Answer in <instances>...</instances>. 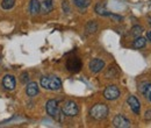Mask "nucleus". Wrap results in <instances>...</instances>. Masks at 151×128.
Listing matches in <instances>:
<instances>
[{
    "label": "nucleus",
    "instance_id": "f257e3e1",
    "mask_svg": "<svg viewBox=\"0 0 151 128\" xmlns=\"http://www.w3.org/2000/svg\"><path fill=\"white\" fill-rule=\"evenodd\" d=\"M41 86L44 88L45 90L56 91L62 88V82L55 76H44L41 78Z\"/></svg>",
    "mask_w": 151,
    "mask_h": 128
},
{
    "label": "nucleus",
    "instance_id": "f03ea898",
    "mask_svg": "<svg viewBox=\"0 0 151 128\" xmlns=\"http://www.w3.org/2000/svg\"><path fill=\"white\" fill-rule=\"evenodd\" d=\"M90 114L95 120H102L108 115V107L105 104H96L90 110Z\"/></svg>",
    "mask_w": 151,
    "mask_h": 128
},
{
    "label": "nucleus",
    "instance_id": "7ed1b4c3",
    "mask_svg": "<svg viewBox=\"0 0 151 128\" xmlns=\"http://www.w3.org/2000/svg\"><path fill=\"white\" fill-rule=\"evenodd\" d=\"M45 110H47V113H48L51 118H54V119H56V120H59V121L62 120L60 116H59L60 112L58 110V103H57V100L50 99V100L47 103V105H45Z\"/></svg>",
    "mask_w": 151,
    "mask_h": 128
},
{
    "label": "nucleus",
    "instance_id": "20e7f679",
    "mask_svg": "<svg viewBox=\"0 0 151 128\" xmlns=\"http://www.w3.org/2000/svg\"><path fill=\"white\" fill-rule=\"evenodd\" d=\"M62 113L66 116H76L79 113V107L75 101H66L62 107Z\"/></svg>",
    "mask_w": 151,
    "mask_h": 128
},
{
    "label": "nucleus",
    "instance_id": "39448f33",
    "mask_svg": "<svg viewBox=\"0 0 151 128\" xmlns=\"http://www.w3.org/2000/svg\"><path fill=\"white\" fill-rule=\"evenodd\" d=\"M66 69L72 73H77L81 70V61L78 57H70L66 61Z\"/></svg>",
    "mask_w": 151,
    "mask_h": 128
},
{
    "label": "nucleus",
    "instance_id": "423d86ee",
    "mask_svg": "<svg viewBox=\"0 0 151 128\" xmlns=\"http://www.w3.org/2000/svg\"><path fill=\"white\" fill-rule=\"evenodd\" d=\"M104 97L107 100H115L120 97V90L115 86V85H109L105 89L104 91Z\"/></svg>",
    "mask_w": 151,
    "mask_h": 128
},
{
    "label": "nucleus",
    "instance_id": "0eeeda50",
    "mask_svg": "<svg viewBox=\"0 0 151 128\" xmlns=\"http://www.w3.org/2000/svg\"><path fill=\"white\" fill-rule=\"evenodd\" d=\"M113 125L117 128H128V127H130L132 124H130V121H129L126 116L119 114V115H116V116L114 118Z\"/></svg>",
    "mask_w": 151,
    "mask_h": 128
},
{
    "label": "nucleus",
    "instance_id": "6e6552de",
    "mask_svg": "<svg viewBox=\"0 0 151 128\" xmlns=\"http://www.w3.org/2000/svg\"><path fill=\"white\" fill-rule=\"evenodd\" d=\"M2 85H4V88H5L6 90H8V91L14 90V89H15V85H17V80H15L14 76H12V74H6V76L4 77V79H2Z\"/></svg>",
    "mask_w": 151,
    "mask_h": 128
},
{
    "label": "nucleus",
    "instance_id": "1a4fd4ad",
    "mask_svg": "<svg viewBox=\"0 0 151 128\" xmlns=\"http://www.w3.org/2000/svg\"><path fill=\"white\" fill-rule=\"evenodd\" d=\"M88 67H90V70L92 71V72H100L104 68H105V62L102 61V59H100V58H94V59H92L91 62H90V64H88Z\"/></svg>",
    "mask_w": 151,
    "mask_h": 128
},
{
    "label": "nucleus",
    "instance_id": "9d476101",
    "mask_svg": "<svg viewBox=\"0 0 151 128\" xmlns=\"http://www.w3.org/2000/svg\"><path fill=\"white\" fill-rule=\"evenodd\" d=\"M127 104L129 105V107L132 108V111L135 114H139V111H141V104L138 101V99L134 95H129L128 99H127Z\"/></svg>",
    "mask_w": 151,
    "mask_h": 128
},
{
    "label": "nucleus",
    "instance_id": "9b49d317",
    "mask_svg": "<svg viewBox=\"0 0 151 128\" xmlns=\"http://www.w3.org/2000/svg\"><path fill=\"white\" fill-rule=\"evenodd\" d=\"M54 9V0H42L41 2V11L47 14Z\"/></svg>",
    "mask_w": 151,
    "mask_h": 128
},
{
    "label": "nucleus",
    "instance_id": "f8f14e48",
    "mask_svg": "<svg viewBox=\"0 0 151 128\" xmlns=\"http://www.w3.org/2000/svg\"><path fill=\"white\" fill-rule=\"evenodd\" d=\"M41 11V2L38 0H30L29 2V12L32 15H37Z\"/></svg>",
    "mask_w": 151,
    "mask_h": 128
},
{
    "label": "nucleus",
    "instance_id": "ddd939ff",
    "mask_svg": "<svg viewBox=\"0 0 151 128\" xmlns=\"http://www.w3.org/2000/svg\"><path fill=\"white\" fill-rule=\"evenodd\" d=\"M26 93H27V95H29V97H35L38 93L37 83H29V84H27Z\"/></svg>",
    "mask_w": 151,
    "mask_h": 128
},
{
    "label": "nucleus",
    "instance_id": "4468645a",
    "mask_svg": "<svg viewBox=\"0 0 151 128\" xmlns=\"http://www.w3.org/2000/svg\"><path fill=\"white\" fill-rule=\"evenodd\" d=\"M95 12L99 15H108V11L106 9V4L105 2H98L95 5Z\"/></svg>",
    "mask_w": 151,
    "mask_h": 128
},
{
    "label": "nucleus",
    "instance_id": "2eb2a0df",
    "mask_svg": "<svg viewBox=\"0 0 151 128\" xmlns=\"http://www.w3.org/2000/svg\"><path fill=\"white\" fill-rule=\"evenodd\" d=\"M145 44H147V40L144 38V37L142 36H137L135 38V41H134V48L135 49H142V48H144L145 47Z\"/></svg>",
    "mask_w": 151,
    "mask_h": 128
},
{
    "label": "nucleus",
    "instance_id": "dca6fc26",
    "mask_svg": "<svg viewBox=\"0 0 151 128\" xmlns=\"http://www.w3.org/2000/svg\"><path fill=\"white\" fill-rule=\"evenodd\" d=\"M77 7L79 8H86L91 5V0H72Z\"/></svg>",
    "mask_w": 151,
    "mask_h": 128
},
{
    "label": "nucleus",
    "instance_id": "f3484780",
    "mask_svg": "<svg viewBox=\"0 0 151 128\" xmlns=\"http://www.w3.org/2000/svg\"><path fill=\"white\" fill-rule=\"evenodd\" d=\"M14 4H15V0H2L1 6L4 9H11V8H13Z\"/></svg>",
    "mask_w": 151,
    "mask_h": 128
},
{
    "label": "nucleus",
    "instance_id": "a211bd4d",
    "mask_svg": "<svg viewBox=\"0 0 151 128\" xmlns=\"http://www.w3.org/2000/svg\"><path fill=\"white\" fill-rule=\"evenodd\" d=\"M96 29H98V26H96L95 22H93V21L88 22V25H87V27H86L87 33H94V32H96Z\"/></svg>",
    "mask_w": 151,
    "mask_h": 128
},
{
    "label": "nucleus",
    "instance_id": "6ab92c4d",
    "mask_svg": "<svg viewBox=\"0 0 151 128\" xmlns=\"http://www.w3.org/2000/svg\"><path fill=\"white\" fill-rule=\"evenodd\" d=\"M142 32H143V28H142V27H139V26H135V27H132V35L135 37H137L141 35Z\"/></svg>",
    "mask_w": 151,
    "mask_h": 128
},
{
    "label": "nucleus",
    "instance_id": "aec40b11",
    "mask_svg": "<svg viewBox=\"0 0 151 128\" xmlns=\"http://www.w3.org/2000/svg\"><path fill=\"white\" fill-rule=\"evenodd\" d=\"M21 82L24 83V84H28V82H29V74L27 72H23L21 74Z\"/></svg>",
    "mask_w": 151,
    "mask_h": 128
},
{
    "label": "nucleus",
    "instance_id": "412c9836",
    "mask_svg": "<svg viewBox=\"0 0 151 128\" xmlns=\"http://www.w3.org/2000/svg\"><path fill=\"white\" fill-rule=\"evenodd\" d=\"M62 6H63V11H64L65 13H69V12H70V7H69V4H68V1H66V0H64V1H63Z\"/></svg>",
    "mask_w": 151,
    "mask_h": 128
},
{
    "label": "nucleus",
    "instance_id": "4be33fe9",
    "mask_svg": "<svg viewBox=\"0 0 151 128\" xmlns=\"http://www.w3.org/2000/svg\"><path fill=\"white\" fill-rule=\"evenodd\" d=\"M145 119H147V120H150L151 119V111H147V113H145Z\"/></svg>",
    "mask_w": 151,
    "mask_h": 128
},
{
    "label": "nucleus",
    "instance_id": "5701e85b",
    "mask_svg": "<svg viewBox=\"0 0 151 128\" xmlns=\"http://www.w3.org/2000/svg\"><path fill=\"white\" fill-rule=\"evenodd\" d=\"M148 38H149V41L151 42V32H149V33H148Z\"/></svg>",
    "mask_w": 151,
    "mask_h": 128
},
{
    "label": "nucleus",
    "instance_id": "b1692460",
    "mask_svg": "<svg viewBox=\"0 0 151 128\" xmlns=\"http://www.w3.org/2000/svg\"><path fill=\"white\" fill-rule=\"evenodd\" d=\"M148 98L150 99V101H151V93H150V94H149V97H148Z\"/></svg>",
    "mask_w": 151,
    "mask_h": 128
}]
</instances>
